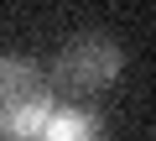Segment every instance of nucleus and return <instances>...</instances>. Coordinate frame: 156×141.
I'll list each match as a JSON object with an SVG mask.
<instances>
[{
  "instance_id": "7ed1b4c3",
  "label": "nucleus",
  "mask_w": 156,
  "mask_h": 141,
  "mask_svg": "<svg viewBox=\"0 0 156 141\" xmlns=\"http://www.w3.org/2000/svg\"><path fill=\"white\" fill-rule=\"evenodd\" d=\"M37 141H104L94 110H52Z\"/></svg>"
},
{
  "instance_id": "f03ea898",
  "label": "nucleus",
  "mask_w": 156,
  "mask_h": 141,
  "mask_svg": "<svg viewBox=\"0 0 156 141\" xmlns=\"http://www.w3.org/2000/svg\"><path fill=\"white\" fill-rule=\"evenodd\" d=\"M125 68V52L115 37H73L57 58V84L78 89V94H94L104 84H115V73Z\"/></svg>"
},
{
  "instance_id": "f257e3e1",
  "label": "nucleus",
  "mask_w": 156,
  "mask_h": 141,
  "mask_svg": "<svg viewBox=\"0 0 156 141\" xmlns=\"http://www.w3.org/2000/svg\"><path fill=\"white\" fill-rule=\"evenodd\" d=\"M52 115V84L26 58L0 52V141H37Z\"/></svg>"
}]
</instances>
